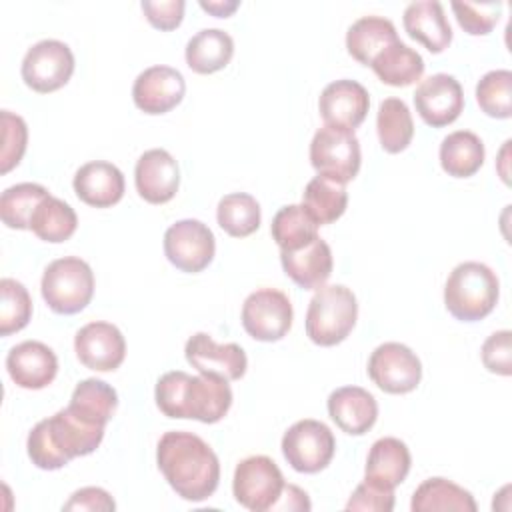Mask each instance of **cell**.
<instances>
[{"label": "cell", "instance_id": "obj_47", "mask_svg": "<svg viewBox=\"0 0 512 512\" xmlns=\"http://www.w3.org/2000/svg\"><path fill=\"white\" fill-rule=\"evenodd\" d=\"M240 6L238 0H200V8L216 18H228Z\"/></svg>", "mask_w": 512, "mask_h": 512}, {"label": "cell", "instance_id": "obj_19", "mask_svg": "<svg viewBox=\"0 0 512 512\" xmlns=\"http://www.w3.org/2000/svg\"><path fill=\"white\" fill-rule=\"evenodd\" d=\"M136 192L148 204L170 202L180 186V168L176 158L164 148L146 150L134 168Z\"/></svg>", "mask_w": 512, "mask_h": 512}, {"label": "cell", "instance_id": "obj_37", "mask_svg": "<svg viewBox=\"0 0 512 512\" xmlns=\"http://www.w3.org/2000/svg\"><path fill=\"white\" fill-rule=\"evenodd\" d=\"M46 196H50V192L34 182H20L6 188L0 196L2 222L14 230H30L32 214Z\"/></svg>", "mask_w": 512, "mask_h": 512}, {"label": "cell", "instance_id": "obj_44", "mask_svg": "<svg viewBox=\"0 0 512 512\" xmlns=\"http://www.w3.org/2000/svg\"><path fill=\"white\" fill-rule=\"evenodd\" d=\"M146 20L158 30H174L184 18V0H142Z\"/></svg>", "mask_w": 512, "mask_h": 512}, {"label": "cell", "instance_id": "obj_30", "mask_svg": "<svg viewBox=\"0 0 512 512\" xmlns=\"http://www.w3.org/2000/svg\"><path fill=\"white\" fill-rule=\"evenodd\" d=\"M372 70L380 78V82L396 88H404L414 84L424 74V60L422 56L406 46L402 40L386 46L374 60Z\"/></svg>", "mask_w": 512, "mask_h": 512}, {"label": "cell", "instance_id": "obj_20", "mask_svg": "<svg viewBox=\"0 0 512 512\" xmlns=\"http://www.w3.org/2000/svg\"><path fill=\"white\" fill-rule=\"evenodd\" d=\"M6 370L16 386L24 390H42L56 378L58 358L44 342L24 340L10 348Z\"/></svg>", "mask_w": 512, "mask_h": 512}, {"label": "cell", "instance_id": "obj_17", "mask_svg": "<svg viewBox=\"0 0 512 512\" xmlns=\"http://www.w3.org/2000/svg\"><path fill=\"white\" fill-rule=\"evenodd\" d=\"M186 94V82L180 70L164 64L142 70L132 86V100L144 114H166L176 108Z\"/></svg>", "mask_w": 512, "mask_h": 512}, {"label": "cell", "instance_id": "obj_21", "mask_svg": "<svg viewBox=\"0 0 512 512\" xmlns=\"http://www.w3.org/2000/svg\"><path fill=\"white\" fill-rule=\"evenodd\" d=\"M76 196L94 208H110L124 196V174L122 170L106 160H92L82 164L72 180Z\"/></svg>", "mask_w": 512, "mask_h": 512}, {"label": "cell", "instance_id": "obj_41", "mask_svg": "<svg viewBox=\"0 0 512 512\" xmlns=\"http://www.w3.org/2000/svg\"><path fill=\"white\" fill-rule=\"evenodd\" d=\"M452 10L464 32H468L470 36H486L500 20L502 2H452Z\"/></svg>", "mask_w": 512, "mask_h": 512}, {"label": "cell", "instance_id": "obj_45", "mask_svg": "<svg viewBox=\"0 0 512 512\" xmlns=\"http://www.w3.org/2000/svg\"><path fill=\"white\" fill-rule=\"evenodd\" d=\"M116 508L114 498L98 486H86L76 490L68 502H64L62 510L70 512V510H86V512H110Z\"/></svg>", "mask_w": 512, "mask_h": 512}, {"label": "cell", "instance_id": "obj_8", "mask_svg": "<svg viewBox=\"0 0 512 512\" xmlns=\"http://www.w3.org/2000/svg\"><path fill=\"white\" fill-rule=\"evenodd\" d=\"M336 452V438L332 430L314 418L294 422L282 436V454L286 462L302 474H316L324 470Z\"/></svg>", "mask_w": 512, "mask_h": 512}, {"label": "cell", "instance_id": "obj_25", "mask_svg": "<svg viewBox=\"0 0 512 512\" xmlns=\"http://www.w3.org/2000/svg\"><path fill=\"white\" fill-rule=\"evenodd\" d=\"M410 464H412V456L408 446L402 440L394 436L378 438L370 446L366 468H364V480L376 486L394 490L408 476Z\"/></svg>", "mask_w": 512, "mask_h": 512}, {"label": "cell", "instance_id": "obj_7", "mask_svg": "<svg viewBox=\"0 0 512 512\" xmlns=\"http://www.w3.org/2000/svg\"><path fill=\"white\" fill-rule=\"evenodd\" d=\"M286 482L278 464L262 454L248 456L236 464L232 478L234 500L252 512L272 510Z\"/></svg>", "mask_w": 512, "mask_h": 512}, {"label": "cell", "instance_id": "obj_46", "mask_svg": "<svg viewBox=\"0 0 512 512\" xmlns=\"http://www.w3.org/2000/svg\"><path fill=\"white\" fill-rule=\"evenodd\" d=\"M310 508L312 504L308 500V494L294 484H286L272 510H310Z\"/></svg>", "mask_w": 512, "mask_h": 512}, {"label": "cell", "instance_id": "obj_42", "mask_svg": "<svg viewBox=\"0 0 512 512\" xmlns=\"http://www.w3.org/2000/svg\"><path fill=\"white\" fill-rule=\"evenodd\" d=\"M512 334L510 330H498L490 334L482 344V364L488 372L510 376L512 374Z\"/></svg>", "mask_w": 512, "mask_h": 512}, {"label": "cell", "instance_id": "obj_5", "mask_svg": "<svg viewBox=\"0 0 512 512\" xmlns=\"http://www.w3.org/2000/svg\"><path fill=\"white\" fill-rule=\"evenodd\" d=\"M358 318V302L344 284L316 290L306 310V336L318 346H336L348 338Z\"/></svg>", "mask_w": 512, "mask_h": 512}, {"label": "cell", "instance_id": "obj_1", "mask_svg": "<svg viewBox=\"0 0 512 512\" xmlns=\"http://www.w3.org/2000/svg\"><path fill=\"white\" fill-rule=\"evenodd\" d=\"M156 464L170 488L188 502H202L218 488V456L208 442L192 432H164L156 446Z\"/></svg>", "mask_w": 512, "mask_h": 512}, {"label": "cell", "instance_id": "obj_16", "mask_svg": "<svg viewBox=\"0 0 512 512\" xmlns=\"http://www.w3.org/2000/svg\"><path fill=\"white\" fill-rule=\"evenodd\" d=\"M74 352L80 364L96 372L120 368L126 356V340L118 326L110 322H88L74 336Z\"/></svg>", "mask_w": 512, "mask_h": 512}, {"label": "cell", "instance_id": "obj_40", "mask_svg": "<svg viewBox=\"0 0 512 512\" xmlns=\"http://www.w3.org/2000/svg\"><path fill=\"white\" fill-rule=\"evenodd\" d=\"M2 120V152H0V172L8 174L16 168L26 152L28 144V126L22 116L12 114L10 110L0 112Z\"/></svg>", "mask_w": 512, "mask_h": 512}, {"label": "cell", "instance_id": "obj_26", "mask_svg": "<svg viewBox=\"0 0 512 512\" xmlns=\"http://www.w3.org/2000/svg\"><path fill=\"white\" fill-rule=\"evenodd\" d=\"M234 56V40L220 28H204L196 32L184 50L186 64L196 74H214L228 66Z\"/></svg>", "mask_w": 512, "mask_h": 512}, {"label": "cell", "instance_id": "obj_4", "mask_svg": "<svg viewBox=\"0 0 512 512\" xmlns=\"http://www.w3.org/2000/svg\"><path fill=\"white\" fill-rule=\"evenodd\" d=\"M500 282L496 272L476 260L452 268L444 284V306L460 322L486 318L498 302Z\"/></svg>", "mask_w": 512, "mask_h": 512}, {"label": "cell", "instance_id": "obj_2", "mask_svg": "<svg viewBox=\"0 0 512 512\" xmlns=\"http://www.w3.org/2000/svg\"><path fill=\"white\" fill-rule=\"evenodd\" d=\"M158 410L168 418H190L204 424L220 422L232 406V388L216 376H192L172 370L158 378L154 388Z\"/></svg>", "mask_w": 512, "mask_h": 512}, {"label": "cell", "instance_id": "obj_36", "mask_svg": "<svg viewBox=\"0 0 512 512\" xmlns=\"http://www.w3.org/2000/svg\"><path fill=\"white\" fill-rule=\"evenodd\" d=\"M260 204L252 194L232 192L220 198L216 206L218 226L234 238H246L260 228Z\"/></svg>", "mask_w": 512, "mask_h": 512}, {"label": "cell", "instance_id": "obj_23", "mask_svg": "<svg viewBox=\"0 0 512 512\" xmlns=\"http://www.w3.org/2000/svg\"><path fill=\"white\" fill-rule=\"evenodd\" d=\"M286 276L304 290H318L332 274V250L320 236L298 250H280Z\"/></svg>", "mask_w": 512, "mask_h": 512}, {"label": "cell", "instance_id": "obj_39", "mask_svg": "<svg viewBox=\"0 0 512 512\" xmlns=\"http://www.w3.org/2000/svg\"><path fill=\"white\" fill-rule=\"evenodd\" d=\"M32 298L26 286L14 278L0 280V334L10 336L28 326Z\"/></svg>", "mask_w": 512, "mask_h": 512}, {"label": "cell", "instance_id": "obj_18", "mask_svg": "<svg viewBox=\"0 0 512 512\" xmlns=\"http://www.w3.org/2000/svg\"><path fill=\"white\" fill-rule=\"evenodd\" d=\"M368 108V90L360 82L348 78L330 82L318 98V110L326 126H336L352 132L364 122Z\"/></svg>", "mask_w": 512, "mask_h": 512}, {"label": "cell", "instance_id": "obj_12", "mask_svg": "<svg viewBox=\"0 0 512 512\" xmlns=\"http://www.w3.org/2000/svg\"><path fill=\"white\" fill-rule=\"evenodd\" d=\"M214 252L216 238L202 220L184 218L164 232V254L182 272H202L214 260Z\"/></svg>", "mask_w": 512, "mask_h": 512}, {"label": "cell", "instance_id": "obj_27", "mask_svg": "<svg viewBox=\"0 0 512 512\" xmlns=\"http://www.w3.org/2000/svg\"><path fill=\"white\" fill-rule=\"evenodd\" d=\"M398 38L396 26L384 16H362L346 32L348 54L364 66H370L372 60Z\"/></svg>", "mask_w": 512, "mask_h": 512}, {"label": "cell", "instance_id": "obj_15", "mask_svg": "<svg viewBox=\"0 0 512 512\" xmlns=\"http://www.w3.org/2000/svg\"><path fill=\"white\" fill-rule=\"evenodd\" d=\"M414 106L428 126H448L458 120L464 110L462 86L452 74H432L416 86Z\"/></svg>", "mask_w": 512, "mask_h": 512}, {"label": "cell", "instance_id": "obj_34", "mask_svg": "<svg viewBox=\"0 0 512 512\" xmlns=\"http://www.w3.org/2000/svg\"><path fill=\"white\" fill-rule=\"evenodd\" d=\"M76 228H78V216L74 208L52 194L38 204L30 220V230L40 240L50 244H60L68 240L76 232Z\"/></svg>", "mask_w": 512, "mask_h": 512}, {"label": "cell", "instance_id": "obj_35", "mask_svg": "<svg viewBox=\"0 0 512 512\" xmlns=\"http://www.w3.org/2000/svg\"><path fill=\"white\" fill-rule=\"evenodd\" d=\"M270 234L280 250H298L318 238V222L302 204H288L274 214Z\"/></svg>", "mask_w": 512, "mask_h": 512}, {"label": "cell", "instance_id": "obj_38", "mask_svg": "<svg viewBox=\"0 0 512 512\" xmlns=\"http://www.w3.org/2000/svg\"><path fill=\"white\" fill-rule=\"evenodd\" d=\"M476 102L480 110L490 118H510L512 116V72L510 70H490L476 84Z\"/></svg>", "mask_w": 512, "mask_h": 512}, {"label": "cell", "instance_id": "obj_24", "mask_svg": "<svg viewBox=\"0 0 512 512\" xmlns=\"http://www.w3.org/2000/svg\"><path fill=\"white\" fill-rule=\"evenodd\" d=\"M402 24L408 36L432 54L444 52L452 42V28L438 0H418L408 4Z\"/></svg>", "mask_w": 512, "mask_h": 512}, {"label": "cell", "instance_id": "obj_28", "mask_svg": "<svg viewBox=\"0 0 512 512\" xmlns=\"http://www.w3.org/2000/svg\"><path fill=\"white\" fill-rule=\"evenodd\" d=\"M438 156L440 166L448 176L470 178L482 168L486 150L478 134L470 130H456L444 136Z\"/></svg>", "mask_w": 512, "mask_h": 512}, {"label": "cell", "instance_id": "obj_3", "mask_svg": "<svg viewBox=\"0 0 512 512\" xmlns=\"http://www.w3.org/2000/svg\"><path fill=\"white\" fill-rule=\"evenodd\" d=\"M104 438V426L90 424L68 406L40 420L28 434V458L40 470L64 468L72 458L92 454Z\"/></svg>", "mask_w": 512, "mask_h": 512}, {"label": "cell", "instance_id": "obj_29", "mask_svg": "<svg viewBox=\"0 0 512 512\" xmlns=\"http://www.w3.org/2000/svg\"><path fill=\"white\" fill-rule=\"evenodd\" d=\"M474 496L446 478H428L412 494V512H476Z\"/></svg>", "mask_w": 512, "mask_h": 512}, {"label": "cell", "instance_id": "obj_10", "mask_svg": "<svg viewBox=\"0 0 512 512\" xmlns=\"http://www.w3.org/2000/svg\"><path fill=\"white\" fill-rule=\"evenodd\" d=\"M74 74V54L68 44L46 38L28 48L22 58V80L38 94L56 92Z\"/></svg>", "mask_w": 512, "mask_h": 512}, {"label": "cell", "instance_id": "obj_31", "mask_svg": "<svg viewBox=\"0 0 512 512\" xmlns=\"http://www.w3.org/2000/svg\"><path fill=\"white\" fill-rule=\"evenodd\" d=\"M68 408L90 424L106 426L118 408V394L108 382L86 378L76 384Z\"/></svg>", "mask_w": 512, "mask_h": 512}, {"label": "cell", "instance_id": "obj_43", "mask_svg": "<svg viewBox=\"0 0 512 512\" xmlns=\"http://www.w3.org/2000/svg\"><path fill=\"white\" fill-rule=\"evenodd\" d=\"M394 508V490L376 486L368 480L360 482L352 492L346 510H368V512H390Z\"/></svg>", "mask_w": 512, "mask_h": 512}, {"label": "cell", "instance_id": "obj_11", "mask_svg": "<svg viewBox=\"0 0 512 512\" xmlns=\"http://www.w3.org/2000/svg\"><path fill=\"white\" fill-rule=\"evenodd\" d=\"M242 326L260 342H278L292 328V302L276 288H258L242 304Z\"/></svg>", "mask_w": 512, "mask_h": 512}, {"label": "cell", "instance_id": "obj_9", "mask_svg": "<svg viewBox=\"0 0 512 512\" xmlns=\"http://www.w3.org/2000/svg\"><path fill=\"white\" fill-rule=\"evenodd\" d=\"M360 162V142L352 130L326 124L316 130L310 142V164L318 174L346 184L356 178Z\"/></svg>", "mask_w": 512, "mask_h": 512}, {"label": "cell", "instance_id": "obj_22", "mask_svg": "<svg viewBox=\"0 0 512 512\" xmlns=\"http://www.w3.org/2000/svg\"><path fill=\"white\" fill-rule=\"evenodd\" d=\"M328 416L342 432L362 436L376 424L378 402L366 388L342 386L328 396Z\"/></svg>", "mask_w": 512, "mask_h": 512}, {"label": "cell", "instance_id": "obj_33", "mask_svg": "<svg viewBox=\"0 0 512 512\" xmlns=\"http://www.w3.org/2000/svg\"><path fill=\"white\" fill-rule=\"evenodd\" d=\"M376 132L382 150L398 154L406 150L414 136V120L410 108L400 98H384L376 114Z\"/></svg>", "mask_w": 512, "mask_h": 512}, {"label": "cell", "instance_id": "obj_6", "mask_svg": "<svg viewBox=\"0 0 512 512\" xmlns=\"http://www.w3.org/2000/svg\"><path fill=\"white\" fill-rule=\"evenodd\" d=\"M40 292L52 312L64 316L78 314L94 296V272L78 256L52 260L42 274Z\"/></svg>", "mask_w": 512, "mask_h": 512}, {"label": "cell", "instance_id": "obj_14", "mask_svg": "<svg viewBox=\"0 0 512 512\" xmlns=\"http://www.w3.org/2000/svg\"><path fill=\"white\" fill-rule=\"evenodd\" d=\"M184 356L200 374L216 376L226 382L240 380L246 374L248 358L236 342L218 344L206 332H196L184 346Z\"/></svg>", "mask_w": 512, "mask_h": 512}, {"label": "cell", "instance_id": "obj_32", "mask_svg": "<svg viewBox=\"0 0 512 512\" xmlns=\"http://www.w3.org/2000/svg\"><path fill=\"white\" fill-rule=\"evenodd\" d=\"M302 206L310 212V216L318 222V226L336 222L348 206V192L346 184L318 174L314 176L304 192H302Z\"/></svg>", "mask_w": 512, "mask_h": 512}, {"label": "cell", "instance_id": "obj_13", "mask_svg": "<svg viewBox=\"0 0 512 512\" xmlns=\"http://www.w3.org/2000/svg\"><path fill=\"white\" fill-rule=\"evenodd\" d=\"M370 380L386 394H408L422 380L420 358L400 342H384L368 358Z\"/></svg>", "mask_w": 512, "mask_h": 512}]
</instances>
